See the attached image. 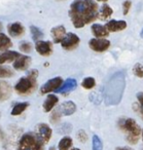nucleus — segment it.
Returning <instances> with one entry per match:
<instances>
[{
	"mask_svg": "<svg viewBox=\"0 0 143 150\" xmlns=\"http://www.w3.org/2000/svg\"><path fill=\"white\" fill-rule=\"evenodd\" d=\"M112 9L111 7L109 6V5L107 4H103L101 6V9H100V13H99V17L101 20H106L108 19V18L111 17L112 15Z\"/></svg>",
	"mask_w": 143,
	"mask_h": 150,
	"instance_id": "nucleus-23",
	"label": "nucleus"
},
{
	"mask_svg": "<svg viewBox=\"0 0 143 150\" xmlns=\"http://www.w3.org/2000/svg\"><path fill=\"white\" fill-rule=\"evenodd\" d=\"M29 107V103L28 102H22V103H18L14 106L13 110H11V115H20L26 110V109Z\"/></svg>",
	"mask_w": 143,
	"mask_h": 150,
	"instance_id": "nucleus-21",
	"label": "nucleus"
},
{
	"mask_svg": "<svg viewBox=\"0 0 143 150\" xmlns=\"http://www.w3.org/2000/svg\"><path fill=\"white\" fill-rule=\"evenodd\" d=\"M11 45H13V43H11L9 36H6L3 33H0V52L9 50Z\"/></svg>",
	"mask_w": 143,
	"mask_h": 150,
	"instance_id": "nucleus-20",
	"label": "nucleus"
},
{
	"mask_svg": "<svg viewBox=\"0 0 143 150\" xmlns=\"http://www.w3.org/2000/svg\"><path fill=\"white\" fill-rule=\"evenodd\" d=\"M60 118H61V113L59 112V110H57V111H54V112H53V114L51 115L50 119L53 123H57L59 120H60Z\"/></svg>",
	"mask_w": 143,
	"mask_h": 150,
	"instance_id": "nucleus-31",
	"label": "nucleus"
},
{
	"mask_svg": "<svg viewBox=\"0 0 143 150\" xmlns=\"http://www.w3.org/2000/svg\"><path fill=\"white\" fill-rule=\"evenodd\" d=\"M63 83V79L61 77H55L52 78V79L48 80L43 86L40 88V93L42 95L43 94H48L51 92H54V91H57Z\"/></svg>",
	"mask_w": 143,
	"mask_h": 150,
	"instance_id": "nucleus-8",
	"label": "nucleus"
},
{
	"mask_svg": "<svg viewBox=\"0 0 143 150\" xmlns=\"http://www.w3.org/2000/svg\"><path fill=\"white\" fill-rule=\"evenodd\" d=\"M133 73L136 75L137 77L142 78L143 77V65H141L140 63L135 64V66L133 67Z\"/></svg>",
	"mask_w": 143,
	"mask_h": 150,
	"instance_id": "nucleus-28",
	"label": "nucleus"
},
{
	"mask_svg": "<svg viewBox=\"0 0 143 150\" xmlns=\"http://www.w3.org/2000/svg\"><path fill=\"white\" fill-rule=\"evenodd\" d=\"M92 148H93V150H102V149H103V144H102V141L97 135L93 136Z\"/></svg>",
	"mask_w": 143,
	"mask_h": 150,
	"instance_id": "nucleus-26",
	"label": "nucleus"
},
{
	"mask_svg": "<svg viewBox=\"0 0 143 150\" xmlns=\"http://www.w3.org/2000/svg\"><path fill=\"white\" fill-rule=\"evenodd\" d=\"M30 31H31V34H32V38H33V40H35V41H38V40L43 36V33H42L41 30H40L39 28L35 27V26H31V27H30Z\"/></svg>",
	"mask_w": 143,
	"mask_h": 150,
	"instance_id": "nucleus-24",
	"label": "nucleus"
},
{
	"mask_svg": "<svg viewBox=\"0 0 143 150\" xmlns=\"http://www.w3.org/2000/svg\"><path fill=\"white\" fill-rule=\"evenodd\" d=\"M18 150H43L42 144L38 141L35 135L31 133H27L21 138Z\"/></svg>",
	"mask_w": 143,
	"mask_h": 150,
	"instance_id": "nucleus-4",
	"label": "nucleus"
},
{
	"mask_svg": "<svg viewBox=\"0 0 143 150\" xmlns=\"http://www.w3.org/2000/svg\"><path fill=\"white\" fill-rule=\"evenodd\" d=\"M31 64V58L27 56H21L20 54L15 61H14V68L16 70H27Z\"/></svg>",
	"mask_w": 143,
	"mask_h": 150,
	"instance_id": "nucleus-10",
	"label": "nucleus"
},
{
	"mask_svg": "<svg viewBox=\"0 0 143 150\" xmlns=\"http://www.w3.org/2000/svg\"><path fill=\"white\" fill-rule=\"evenodd\" d=\"M76 137H77V139L81 142V143H85V142H87V140H88V135H87V133L83 131V129H79V131L77 132Z\"/></svg>",
	"mask_w": 143,
	"mask_h": 150,
	"instance_id": "nucleus-30",
	"label": "nucleus"
},
{
	"mask_svg": "<svg viewBox=\"0 0 143 150\" xmlns=\"http://www.w3.org/2000/svg\"><path fill=\"white\" fill-rule=\"evenodd\" d=\"M120 127L127 133V140L130 144H136L141 134V129L133 118L120 119Z\"/></svg>",
	"mask_w": 143,
	"mask_h": 150,
	"instance_id": "nucleus-3",
	"label": "nucleus"
},
{
	"mask_svg": "<svg viewBox=\"0 0 143 150\" xmlns=\"http://www.w3.org/2000/svg\"><path fill=\"white\" fill-rule=\"evenodd\" d=\"M35 48L39 54L43 57H48L52 54L53 52V44L51 41H42V40H38L36 41Z\"/></svg>",
	"mask_w": 143,
	"mask_h": 150,
	"instance_id": "nucleus-9",
	"label": "nucleus"
},
{
	"mask_svg": "<svg viewBox=\"0 0 143 150\" xmlns=\"http://www.w3.org/2000/svg\"><path fill=\"white\" fill-rule=\"evenodd\" d=\"M7 31L13 37H21L25 32V28L21 23H13L7 26Z\"/></svg>",
	"mask_w": 143,
	"mask_h": 150,
	"instance_id": "nucleus-12",
	"label": "nucleus"
},
{
	"mask_svg": "<svg viewBox=\"0 0 143 150\" xmlns=\"http://www.w3.org/2000/svg\"><path fill=\"white\" fill-rule=\"evenodd\" d=\"M141 133H142V140H143V129H142V132H141Z\"/></svg>",
	"mask_w": 143,
	"mask_h": 150,
	"instance_id": "nucleus-40",
	"label": "nucleus"
},
{
	"mask_svg": "<svg viewBox=\"0 0 143 150\" xmlns=\"http://www.w3.org/2000/svg\"><path fill=\"white\" fill-rule=\"evenodd\" d=\"M58 102H59V99L56 95H53V94L48 95V96L46 97V101H44L43 105H42L43 111L44 112H50V111H52Z\"/></svg>",
	"mask_w": 143,
	"mask_h": 150,
	"instance_id": "nucleus-15",
	"label": "nucleus"
},
{
	"mask_svg": "<svg viewBox=\"0 0 143 150\" xmlns=\"http://www.w3.org/2000/svg\"><path fill=\"white\" fill-rule=\"evenodd\" d=\"M133 108H134V111L136 113H138L139 115H140L141 119L143 120V108L140 106V105H138L137 103H134L133 104Z\"/></svg>",
	"mask_w": 143,
	"mask_h": 150,
	"instance_id": "nucleus-32",
	"label": "nucleus"
},
{
	"mask_svg": "<svg viewBox=\"0 0 143 150\" xmlns=\"http://www.w3.org/2000/svg\"><path fill=\"white\" fill-rule=\"evenodd\" d=\"M137 99H138L139 103H140V106L143 108V92H139L137 94Z\"/></svg>",
	"mask_w": 143,
	"mask_h": 150,
	"instance_id": "nucleus-34",
	"label": "nucleus"
},
{
	"mask_svg": "<svg viewBox=\"0 0 143 150\" xmlns=\"http://www.w3.org/2000/svg\"><path fill=\"white\" fill-rule=\"evenodd\" d=\"M0 29H1V23H0Z\"/></svg>",
	"mask_w": 143,
	"mask_h": 150,
	"instance_id": "nucleus-41",
	"label": "nucleus"
},
{
	"mask_svg": "<svg viewBox=\"0 0 143 150\" xmlns=\"http://www.w3.org/2000/svg\"><path fill=\"white\" fill-rule=\"evenodd\" d=\"M140 36L143 38V29H142V31H141V33H140Z\"/></svg>",
	"mask_w": 143,
	"mask_h": 150,
	"instance_id": "nucleus-36",
	"label": "nucleus"
},
{
	"mask_svg": "<svg viewBox=\"0 0 143 150\" xmlns=\"http://www.w3.org/2000/svg\"><path fill=\"white\" fill-rule=\"evenodd\" d=\"M115 150H133V149L130 147H117Z\"/></svg>",
	"mask_w": 143,
	"mask_h": 150,
	"instance_id": "nucleus-35",
	"label": "nucleus"
},
{
	"mask_svg": "<svg viewBox=\"0 0 143 150\" xmlns=\"http://www.w3.org/2000/svg\"><path fill=\"white\" fill-rule=\"evenodd\" d=\"M89 46L97 52H103L107 50L110 46V42L103 38H93L89 41Z\"/></svg>",
	"mask_w": 143,
	"mask_h": 150,
	"instance_id": "nucleus-7",
	"label": "nucleus"
},
{
	"mask_svg": "<svg viewBox=\"0 0 143 150\" xmlns=\"http://www.w3.org/2000/svg\"><path fill=\"white\" fill-rule=\"evenodd\" d=\"M13 75H14V72L9 68H6V67L0 66V78L11 77Z\"/></svg>",
	"mask_w": 143,
	"mask_h": 150,
	"instance_id": "nucleus-27",
	"label": "nucleus"
},
{
	"mask_svg": "<svg viewBox=\"0 0 143 150\" xmlns=\"http://www.w3.org/2000/svg\"><path fill=\"white\" fill-rule=\"evenodd\" d=\"M80 39L79 37L74 33H68L64 36V38L61 41V45L64 50H72L78 46Z\"/></svg>",
	"mask_w": 143,
	"mask_h": 150,
	"instance_id": "nucleus-6",
	"label": "nucleus"
},
{
	"mask_svg": "<svg viewBox=\"0 0 143 150\" xmlns=\"http://www.w3.org/2000/svg\"><path fill=\"white\" fill-rule=\"evenodd\" d=\"M20 50L23 52H30L32 50V45L30 42L27 41H22L21 44H20Z\"/></svg>",
	"mask_w": 143,
	"mask_h": 150,
	"instance_id": "nucleus-29",
	"label": "nucleus"
},
{
	"mask_svg": "<svg viewBox=\"0 0 143 150\" xmlns=\"http://www.w3.org/2000/svg\"><path fill=\"white\" fill-rule=\"evenodd\" d=\"M75 110H76V105L73 102H71V101L64 102L59 107V112L61 113V115H65V116L73 114L75 112Z\"/></svg>",
	"mask_w": 143,
	"mask_h": 150,
	"instance_id": "nucleus-14",
	"label": "nucleus"
},
{
	"mask_svg": "<svg viewBox=\"0 0 143 150\" xmlns=\"http://www.w3.org/2000/svg\"><path fill=\"white\" fill-rule=\"evenodd\" d=\"M131 5H132V3H131L130 0H126V1H125L124 4H122V7H124V15H128L129 11H130Z\"/></svg>",
	"mask_w": 143,
	"mask_h": 150,
	"instance_id": "nucleus-33",
	"label": "nucleus"
},
{
	"mask_svg": "<svg viewBox=\"0 0 143 150\" xmlns=\"http://www.w3.org/2000/svg\"><path fill=\"white\" fill-rule=\"evenodd\" d=\"M38 76V70L33 69L29 71L26 77H22L19 81L16 83L15 90L20 95H29L36 90L37 88V82L36 78Z\"/></svg>",
	"mask_w": 143,
	"mask_h": 150,
	"instance_id": "nucleus-2",
	"label": "nucleus"
},
{
	"mask_svg": "<svg viewBox=\"0 0 143 150\" xmlns=\"http://www.w3.org/2000/svg\"><path fill=\"white\" fill-rule=\"evenodd\" d=\"M52 129L48 127L46 123H39L37 125L35 129V137L38 139V141L43 145L46 144L52 138Z\"/></svg>",
	"mask_w": 143,
	"mask_h": 150,
	"instance_id": "nucleus-5",
	"label": "nucleus"
},
{
	"mask_svg": "<svg viewBox=\"0 0 143 150\" xmlns=\"http://www.w3.org/2000/svg\"><path fill=\"white\" fill-rule=\"evenodd\" d=\"M72 147V139L70 137H64L59 142V150H69Z\"/></svg>",
	"mask_w": 143,
	"mask_h": 150,
	"instance_id": "nucleus-22",
	"label": "nucleus"
},
{
	"mask_svg": "<svg viewBox=\"0 0 143 150\" xmlns=\"http://www.w3.org/2000/svg\"><path fill=\"white\" fill-rule=\"evenodd\" d=\"M50 150H56V148H55V147H52V148H51Z\"/></svg>",
	"mask_w": 143,
	"mask_h": 150,
	"instance_id": "nucleus-39",
	"label": "nucleus"
},
{
	"mask_svg": "<svg viewBox=\"0 0 143 150\" xmlns=\"http://www.w3.org/2000/svg\"><path fill=\"white\" fill-rule=\"evenodd\" d=\"M11 96V86L9 82L0 80V101H6Z\"/></svg>",
	"mask_w": 143,
	"mask_h": 150,
	"instance_id": "nucleus-16",
	"label": "nucleus"
},
{
	"mask_svg": "<svg viewBox=\"0 0 143 150\" xmlns=\"http://www.w3.org/2000/svg\"><path fill=\"white\" fill-rule=\"evenodd\" d=\"M51 33H52V37L54 39V42L59 43V42L62 41L64 36L66 35V29H65L64 26H58V27L53 28Z\"/></svg>",
	"mask_w": 143,
	"mask_h": 150,
	"instance_id": "nucleus-17",
	"label": "nucleus"
},
{
	"mask_svg": "<svg viewBox=\"0 0 143 150\" xmlns=\"http://www.w3.org/2000/svg\"><path fill=\"white\" fill-rule=\"evenodd\" d=\"M92 33L97 38L107 37V36L109 35V32L107 31L105 26L100 25V24H94V25L92 26Z\"/></svg>",
	"mask_w": 143,
	"mask_h": 150,
	"instance_id": "nucleus-19",
	"label": "nucleus"
},
{
	"mask_svg": "<svg viewBox=\"0 0 143 150\" xmlns=\"http://www.w3.org/2000/svg\"><path fill=\"white\" fill-rule=\"evenodd\" d=\"M77 86V82L75 79L73 78H68L65 82H63L62 86L56 91L57 93H60V94H66V93H69L71 91L75 90Z\"/></svg>",
	"mask_w": 143,
	"mask_h": 150,
	"instance_id": "nucleus-13",
	"label": "nucleus"
},
{
	"mask_svg": "<svg viewBox=\"0 0 143 150\" xmlns=\"http://www.w3.org/2000/svg\"><path fill=\"white\" fill-rule=\"evenodd\" d=\"M106 29L108 32H118L125 30L127 28V22L126 21H115L111 20L106 24Z\"/></svg>",
	"mask_w": 143,
	"mask_h": 150,
	"instance_id": "nucleus-11",
	"label": "nucleus"
},
{
	"mask_svg": "<svg viewBox=\"0 0 143 150\" xmlns=\"http://www.w3.org/2000/svg\"><path fill=\"white\" fill-rule=\"evenodd\" d=\"M71 150H80V149H78V148H72Z\"/></svg>",
	"mask_w": 143,
	"mask_h": 150,
	"instance_id": "nucleus-38",
	"label": "nucleus"
},
{
	"mask_svg": "<svg viewBox=\"0 0 143 150\" xmlns=\"http://www.w3.org/2000/svg\"><path fill=\"white\" fill-rule=\"evenodd\" d=\"M97 1H101V2H105V1H107V0H97Z\"/></svg>",
	"mask_w": 143,
	"mask_h": 150,
	"instance_id": "nucleus-37",
	"label": "nucleus"
},
{
	"mask_svg": "<svg viewBox=\"0 0 143 150\" xmlns=\"http://www.w3.org/2000/svg\"><path fill=\"white\" fill-rule=\"evenodd\" d=\"M71 22L75 28H83L98 19V4L94 0H74L69 11Z\"/></svg>",
	"mask_w": 143,
	"mask_h": 150,
	"instance_id": "nucleus-1",
	"label": "nucleus"
},
{
	"mask_svg": "<svg viewBox=\"0 0 143 150\" xmlns=\"http://www.w3.org/2000/svg\"><path fill=\"white\" fill-rule=\"evenodd\" d=\"M81 86H83V88H85V90H91V88H93L94 86H96V81L93 77H87L83 80Z\"/></svg>",
	"mask_w": 143,
	"mask_h": 150,
	"instance_id": "nucleus-25",
	"label": "nucleus"
},
{
	"mask_svg": "<svg viewBox=\"0 0 143 150\" xmlns=\"http://www.w3.org/2000/svg\"><path fill=\"white\" fill-rule=\"evenodd\" d=\"M20 56V54L18 52H14V50H6L0 54V65L5 64V63L14 62L18 57Z\"/></svg>",
	"mask_w": 143,
	"mask_h": 150,
	"instance_id": "nucleus-18",
	"label": "nucleus"
}]
</instances>
